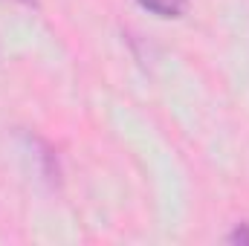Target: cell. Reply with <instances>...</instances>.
I'll list each match as a JSON object with an SVG mask.
<instances>
[{"label": "cell", "instance_id": "1", "mask_svg": "<svg viewBox=\"0 0 249 246\" xmlns=\"http://www.w3.org/2000/svg\"><path fill=\"white\" fill-rule=\"evenodd\" d=\"M136 3L157 18H183L191 0H136Z\"/></svg>", "mask_w": 249, "mask_h": 246}, {"label": "cell", "instance_id": "3", "mask_svg": "<svg viewBox=\"0 0 249 246\" xmlns=\"http://www.w3.org/2000/svg\"><path fill=\"white\" fill-rule=\"evenodd\" d=\"M15 3H35V0H15Z\"/></svg>", "mask_w": 249, "mask_h": 246}, {"label": "cell", "instance_id": "2", "mask_svg": "<svg viewBox=\"0 0 249 246\" xmlns=\"http://www.w3.org/2000/svg\"><path fill=\"white\" fill-rule=\"evenodd\" d=\"M226 241L235 246H249V223H238L229 235H226Z\"/></svg>", "mask_w": 249, "mask_h": 246}]
</instances>
